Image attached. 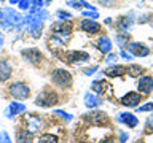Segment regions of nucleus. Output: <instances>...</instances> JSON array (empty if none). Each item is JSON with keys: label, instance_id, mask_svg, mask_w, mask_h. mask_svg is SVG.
Returning a JSON list of instances; mask_svg holds the SVG:
<instances>
[{"label": "nucleus", "instance_id": "obj_1", "mask_svg": "<svg viewBox=\"0 0 153 143\" xmlns=\"http://www.w3.org/2000/svg\"><path fill=\"white\" fill-rule=\"evenodd\" d=\"M22 26H24V30L29 32L33 38H38L42 35L43 19L38 16L37 13H29L27 16L22 19Z\"/></svg>", "mask_w": 153, "mask_h": 143}, {"label": "nucleus", "instance_id": "obj_2", "mask_svg": "<svg viewBox=\"0 0 153 143\" xmlns=\"http://www.w3.org/2000/svg\"><path fill=\"white\" fill-rule=\"evenodd\" d=\"M3 13V19H2V27L3 29H11V26H21L22 24V18L19 16V14L14 11L11 8H3L2 10Z\"/></svg>", "mask_w": 153, "mask_h": 143}, {"label": "nucleus", "instance_id": "obj_3", "mask_svg": "<svg viewBox=\"0 0 153 143\" xmlns=\"http://www.w3.org/2000/svg\"><path fill=\"white\" fill-rule=\"evenodd\" d=\"M56 103H59V97L56 95V92H51V91H43L35 99V105L37 107H43V108H48Z\"/></svg>", "mask_w": 153, "mask_h": 143}, {"label": "nucleus", "instance_id": "obj_4", "mask_svg": "<svg viewBox=\"0 0 153 143\" xmlns=\"http://www.w3.org/2000/svg\"><path fill=\"white\" fill-rule=\"evenodd\" d=\"M51 80L53 83L57 84L59 88H70L72 84V75L64 69H57L51 73Z\"/></svg>", "mask_w": 153, "mask_h": 143}, {"label": "nucleus", "instance_id": "obj_5", "mask_svg": "<svg viewBox=\"0 0 153 143\" xmlns=\"http://www.w3.org/2000/svg\"><path fill=\"white\" fill-rule=\"evenodd\" d=\"M8 92L13 95L14 99H19V100H24L27 99L29 95H30V89H29L27 84L21 83V81H18V83H13L11 86L8 88Z\"/></svg>", "mask_w": 153, "mask_h": 143}, {"label": "nucleus", "instance_id": "obj_6", "mask_svg": "<svg viewBox=\"0 0 153 143\" xmlns=\"http://www.w3.org/2000/svg\"><path fill=\"white\" fill-rule=\"evenodd\" d=\"M67 62L69 64H85V62H88L89 60V54L88 52H85V51H70L69 54H67Z\"/></svg>", "mask_w": 153, "mask_h": 143}, {"label": "nucleus", "instance_id": "obj_7", "mask_svg": "<svg viewBox=\"0 0 153 143\" xmlns=\"http://www.w3.org/2000/svg\"><path fill=\"white\" fill-rule=\"evenodd\" d=\"M26 111V105L24 103H18V102H11L10 103V107L5 110V114H7V118L8 119H13L16 114L19 113H24Z\"/></svg>", "mask_w": 153, "mask_h": 143}, {"label": "nucleus", "instance_id": "obj_8", "mask_svg": "<svg viewBox=\"0 0 153 143\" xmlns=\"http://www.w3.org/2000/svg\"><path fill=\"white\" fill-rule=\"evenodd\" d=\"M22 57L30 64H38L42 59V52L37 49V48H30V49H24L22 51Z\"/></svg>", "mask_w": 153, "mask_h": 143}, {"label": "nucleus", "instance_id": "obj_9", "mask_svg": "<svg viewBox=\"0 0 153 143\" xmlns=\"http://www.w3.org/2000/svg\"><path fill=\"white\" fill-rule=\"evenodd\" d=\"M129 51H131V56H136V57H145L150 54V49L142 45V43H132L129 45Z\"/></svg>", "mask_w": 153, "mask_h": 143}, {"label": "nucleus", "instance_id": "obj_10", "mask_svg": "<svg viewBox=\"0 0 153 143\" xmlns=\"http://www.w3.org/2000/svg\"><path fill=\"white\" fill-rule=\"evenodd\" d=\"M86 118H88L89 122L96 124V126H100V124H104V122L108 121L107 114H105L104 111H91V113H88V116H86Z\"/></svg>", "mask_w": 153, "mask_h": 143}, {"label": "nucleus", "instance_id": "obj_11", "mask_svg": "<svg viewBox=\"0 0 153 143\" xmlns=\"http://www.w3.org/2000/svg\"><path fill=\"white\" fill-rule=\"evenodd\" d=\"M139 102H140V94H137V92H128L121 99V103L124 107H137Z\"/></svg>", "mask_w": 153, "mask_h": 143}, {"label": "nucleus", "instance_id": "obj_12", "mask_svg": "<svg viewBox=\"0 0 153 143\" xmlns=\"http://www.w3.org/2000/svg\"><path fill=\"white\" fill-rule=\"evenodd\" d=\"M72 32V22L64 21V22H56L53 24V33H61V35H69Z\"/></svg>", "mask_w": 153, "mask_h": 143}, {"label": "nucleus", "instance_id": "obj_13", "mask_svg": "<svg viewBox=\"0 0 153 143\" xmlns=\"http://www.w3.org/2000/svg\"><path fill=\"white\" fill-rule=\"evenodd\" d=\"M139 89L142 94H148L153 91V78L152 76H142L139 80Z\"/></svg>", "mask_w": 153, "mask_h": 143}, {"label": "nucleus", "instance_id": "obj_14", "mask_svg": "<svg viewBox=\"0 0 153 143\" xmlns=\"http://www.w3.org/2000/svg\"><path fill=\"white\" fill-rule=\"evenodd\" d=\"M118 121H120V122H123V124H126L128 127H136L137 124H139L137 118L134 116L132 113H120Z\"/></svg>", "mask_w": 153, "mask_h": 143}, {"label": "nucleus", "instance_id": "obj_15", "mask_svg": "<svg viewBox=\"0 0 153 143\" xmlns=\"http://www.w3.org/2000/svg\"><path fill=\"white\" fill-rule=\"evenodd\" d=\"M81 29H83L85 32H88V33H97L100 30V26L96 21H91V19H83L81 21Z\"/></svg>", "mask_w": 153, "mask_h": 143}, {"label": "nucleus", "instance_id": "obj_16", "mask_svg": "<svg viewBox=\"0 0 153 143\" xmlns=\"http://www.w3.org/2000/svg\"><path fill=\"white\" fill-rule=\"evenodd\" d=\"M11 65L8 64L7 60H0V83H3V81L10 80V76H11Z\"/></svg>", "mask_w": 153, "mask_h": 143}, {"label": "nucleus", "instance_id": "obj_17", "mask_svg": "<svg viewBox=\"0 0 153 143\" xmlns=\"http://www.w3.org/2000/svg\"><path fill=\"white\" fill-rule=\"evenodd\" d=\"M100 103H102V100H100L96 94H89V92L85 94V105L88 108H96V107H99Z\"/></svg>", "mask_w": 153, "mask_h": 143}, {"label": "nucleus", "instance_id": "obj_18", "mask_svg": "<svg viewBox=\"0 0 153 143\" xmlns=\"http://www.w3.org/2000/svg\"><path fill=\"white\" fill-rule=\"evenodd\" d=\"M16 140L18 143H32L33 142V135H32V132L30 130H19L16 133Z\"/></svg>", "mask_w": 153, "mask_h": 143}, {"label": "nucleus", "instance_id": "obj_19", "mask_svg": "<svg viewBox=\"0 0 153 143\" xmlns=\"http://www.w3.org/2000/svg\"><path fill=\"white\" fill-rule=\"evenodd\" d=\"M97 46L104 54H108V52L112 51V41H110V38H107V37H100Z\"/></svg>", "mask_w": 153, "mask_h": 143}, {"label": "nucleus", "instance_id": "obj_20", "mask_svg": "<svg viewBox=\"0 0 153 143\" xmlns=\"http://www.w3.org/2000/svg\"><path fill=\"white\" fill-rule=\"evenodd\" d=\"M132 26V19L131 16H123V18H120V21H118V29L120 30H126L128 32V29H131Z\"/></svg>", "mask_w": 153, "mask_h": 143}, {"label": "nucleus", "instance_id": "obj_21", "mask_svg": "<svg viewBox=\"0 0 153 143\" xmlns=\"http://www.w3.org/2000/svg\"><path fill=\"white\" fill-rule=\"evenodd\" d=\"M104 73L115 78V76H123L126 73V69H124V67H112V69H108L107 72H104Z\"/></svg>", "mask_w": 153, "mask_h": 143}, {"label": "nucleus", "instance_id": "obj_22", "mask_svg": "<svg viewBox=\"0 0 153 143\" xmlns=\"http://www.w3.org/2000/svg\"><path fill=\"white\" fill-rule=\"evenodd\" d=\"M40 124H42V121L37 116H30L27 119V126H29V130H30V132L38 130V129H40Z\"/></svg>", "mask_w": 153, "mask_h": 143}, {"label": "nucleus", "instance_id": "obj_23", "mask_svg": "<svg viewBox=\"0 0 153 143\" xmlns=\"http://www.w3.org/2000/svg\"><path fill=\"white\" fill-rule=\"evenodd\" d=\"M35 142L37 143H57V137L56 135H51V133H46V135H42Z\"/></svg>", "mask_w": 153, "mask_h": 143}, {"label": "nucleus", "instance_id": "obj_24", "mask_svg": "<svg viewBox=\"0 0 153 143\" xmlns=\"http://www.w3.org/2000/svg\"><path fill=\"white\" fill-rule=\"evenodd\" d=\"M117 43H118V46H120V48L128 46V43H129V35H128V33H118Z\"/></svg>", "mask_w": 153, "mask_h": 143}, {"label": "nucleus", "instance_id": "obj_25", "mask_svg": "<svg viewBox=\"0 0 153 143\" xmlns=\"http://www.w3.org/2000/svg\"><path fill=\"white\" fill-rule=\"evenodd\" d=\"M91 88H93V91H94V92H97V94H100V92H102V88H104V84L102 83H100V80H97V81H94V83H93V86H91Z\"/></svg>", "mask_w": 153, "mask_h": 143}, {"label": "nucleus", "instance_id": "obj_26", "mask_svg": "<svg viewBox=\"0 0 153 143\" xmlns=\"http://www.w3.org/2000/svg\"><path fill=\"white\" fill-rule=\"evenodd\" d=\"M54 114H57V116H59V118H62V119H65L67 122H69V121H72V114L65 113V111H61V110H56V111H54Z\"/></svg>", "mask_w": 153, "mask_h": 143}, {"label": "nucleus", "instance_id": "obj_27", "mask_svg": "<svg viewBox=\"0 0 153 143\" xmlns=\"http://www.w3.org/2000/svg\"><path fill=\"white\" fill-rule=\"evenodd\" d=\"M18 5H19V8H21L22 11H27V10L30 8V0H19Z\"/></svg>", "mask_w": 153, "mask_h": 143}, {"label": "nucleus", "instance_id": "obj_28", "mask_svg": "<svg viewBox=\"0 0 153 143\" xmlns=\"http://www.w3.org/2000/svg\"><path fill=\"white\" fill-rule=\"evenodd\" d=\"M129 73H131V76H139L142 73V69L137 65H131V69H129Z\"/></svg>", "mask_w": 153, "mask_h": 143}, {"label": "nucleus", "instance_id": "obj_29", "mask_svg": "<svg viewBox=\"0 0 153 143\" xmlns=\"http://www.w3.org/2000/svg\"><path fill=\"white\" fill-rule=\"evenodd\" d=\"M83 16H86V18H91V19H96V18H99V13L97 11H96V10H91V11H89V10H88V11H83Z\"/></svg>", "mask_w": 153, "mask_h": 143}, {"label": "nucleus", "instance_id": "obj_30", "mask_svg": "<svg viewBox=\"0 0 153 143\" xmlns=\"http://www.w3.org/2000/svg\"><path fill=\"white\" fill-rule=\"evenodd\" d=\"M137 111H153V102H148L145 105H142V107H139Z\"/></svg>", "mask_w": 153, "mask_h": 143}, {"label": "nucleus", "instance_id": "obj_31", "mask_svg": "<svg viewBox=\"0 0 153 143\" xmlns=\"http://www.w3.org/2000/svg\"><path fill=\"white\" fill-rule=\"evenodd\" d=\"M0 143H11V140H10V135L7 132H0Z\"/></svg>", "mask_w": 153, "mask_h": 143}, {"label": "nucleus", "instance_id": "obj_32", "mask_svg": "<svg viewBox=\"0 0 153 143\" xmlns=\"http://www.w3.org/2000/svg\"><path fill=\"white\" fill-rule=\"evenodd\" d=\"M57 18H59V19H70L72 14L67 13V11H62V10H59V11H57Z\"/></svg>", "mask_w": 153, "mask_h": 143}, {"label": "nucleus", "instance_id": "obj_33", "mask_svg": "<svg viewBox=\"0 0 153 143\" xmlns=\"http://www.w3.org/2000/svg\"><path fill=\"white\" fill-rule=\"evenodd\" d=\"M67 5H70V7H74V8H76V10H78V8L81 7L78 0H67Z\"/></svg>", "mask_w": 153, "mask_h": 143}, {"label": "nucleus", "instance_id": "obj_34", "mask_svg": "<svg viewBox=\"0 0 153 143\" xmlns=\"http://www.w3.org/2000/svg\"><path fill=\"white\" fill-rule=\"evenodd\" d=\"M100 5H104V7H113L115 5V0H99Z\"/></svg>", "mask_w": 153, "mask_h": 143}, {"label": "nucleus", "instance_id": "obj_35", "mask_svg": "<svg viewBox=\"0 0 153 143\" xmlns=\"http://www.w3.org/2000/svg\"><path fill=\"white\" fill-rule=\"evenodd\" d=\"M112 62H117V54H108V56H107L105 64H112Z\"/></svg>", "mask_w": 153, "mask_h": 143}, {"label": "nucleus", "instance_id": "obj_36", "mask_svg": "<svg viewBox=\"0 0 153 143\" xmlns=\"http://www.w3.org/2000/svg\"><path fill=\"white\" fill-rule=\"evenodd\" d=\"M96 70H97V67H91V69H85V70H83V73L89 76V75H93Z\"/></svg>", "mask_w": 153, "mask_h": 143}, {"label": "nucleus", "instance_id": "obj_37", "mask_svg": "<svg viewBox=\"0 0 153 143\" xmlns=\"http://www.w3.org/2000/svg\"><path fill=\"white\" fill-rule=\"evenodd\" d=\"M126 140H128V135L124 132H120V143H124Z\"/></svg>", "mask_w": 153, "mask_h": 143}, {"label": "nucleus", "instance_id": "obj_38", "mask_svg": "<svg viewBox=\"0 0 153 143\" xmlns=\"http://www.w3.org/2000/svg\"><path fill=\"white\" fill-rule=\"evenodd\" d=\"M121 57H123V59H126V60H131L132 59V56L128 54V52H124V51H121Z\"/></svg>", "mask_w": 153, "mask_h": 143}, {"label": "nucleus", "instance_id": "obj_39", "mask_svg": "<svg viewBox=\"0 0 153 143\" xmlns=\"http://www.w3.org/2000/svg\"><path fill=\"white\" fill-rule=\"evenodd\" d=\"M3 43H5V38H3V33L0 32V49H2V46H3Z\"/></svg>", "mask_w": 153, "mask_h": 143}, {"label": "nucleus", "instance_id": "obj_40", "mask_svg": "<svg viewBox=\"0 0 153 143\" xmlns=\"http://www.w3.org/2000/svg\"><path fill=\"white\" fill-rule=\"evenodd\" d=\"M18 2H19V0H10V3H11V5L13 3H18Z\"/></svg>", "mask_w": 153, "mask_h": 143}, {"label": "nucleus", "instance_id": "obj_41", "mask_svg": "<svg viewBox=\"0 0 153 143\" xmlns=\"http://www.w3.org/2000/svg\"><path fill=\"white\" fill-rule=\"evenodd\" d=\"M2 19H3V13L0 11V21H2Z\"/></svg>", "mask_w": 153, "mask_h": 143}, {"label": "nucleus", "instance_id": "obj_42", "mask_svg": "<svg viewBox=\"0 0 153 143\" xmlns=\"http://www.w3.org/2000/svg\"><path fill=\"white\" fill-rule=\"evenodd\" d=\"M104 143H113V142H104Z\"/></svg>", "mask_w": 153, "mask_h": 143}, {"label": "nucleus", "instance_id": "obj_43", "mask_svg": "<svg viewBox=\"0 0 153 143\" xmlns=\"http://www.w3.org/2000/svg\"><path fill=\"white\" fill-rule=\"evenodd\" d=\"M0 2H3V0H0Z\"/></svg>", "mask_w": 153, "mask_h": 143}, {"label": "nucleus", "instance_id": "obj_44", "mask_svg": "<svg viewBox=\"0 0 153 143\" xmlns=\"http://www.w3.org/2000/svg\"><path fill=\"white\" fill-rule=\"evenodd\" d=\"M152 22H153V19H152Z\"/></svg>", "mask_w": 153, "mask_h": 143}]
</instances>
